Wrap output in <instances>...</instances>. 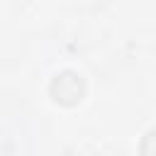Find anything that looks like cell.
Listing matches in <instances>:
<instances>
[{"mask_svg":"<svg viewBox=\"0 0 156 156\" xmlns=\"http://www.w3.org/2000/svg\"><path fill=\"white\" fill-rule=\"evenodd\" d=\"M49 95L63 107H73L85 98V80L76 71H61L49 83Z\"/></svg>","mask_w":156,"mask_h":156,"instance_id":"cell-1","label":"cell"},{"mask_svg":"<svg viewBox=\"0 0 156 156\" xmlns=\"http://www.w3.org/2000/svg\"><path fill=\"white\" fill-rule=\"evenodd\" d=\"M139 151H141V156H156V127L144 134Z\"/></svg>","mask_w":156,"mask_h":156,"instance_id":"cell-2","label":"cell"}]
</instances>
